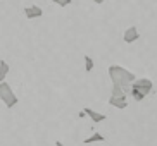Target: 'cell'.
Returning a JSON list of instances; mask_svg holds the SVG:
<instances>
[{
	"mask_svg": "<svg viewBox=\"0 0 157 146\" xmlns=\"http://www.w3.org/2000/svg\"><path fill=\"white\" fill-rule=\"evenodd\" d=\"M107 72H109V78H111L112 84H119V86H131V82L136 81V76H135L131 71H128V69L121 67V65H109V69H107Z\"/></svg>",
	"mask_w": 157,
	"mask_h": 146,
	"instance_id": "cell-1",
	"label": "cell"
},
{
	"mask_svg": "<svg viewBox=\"0 0 157 146\" xmlns=\"http://www.w3.org/2000/svg\"><path fill=\"white\" fill-rule=\"evenodd\" d=\"M0 100L4 101V105L7 107V108H12V107L17 105V96H16V93L12 91V88H10L9 82H0Z\"/></svg>",
	"mask_w": 157,
	"mask_h": 146,
	"instance_id": "cell-2",
	"label": "cell"
},
{
	"mask_svg": "<svg viewBox=\"0 0 157 146\" xmlns=\"http://www.w3.org/2000/svg\"><path fill=\"white\" fill-rule=\"evenodd\" d=\"M131 88H136V89H140L143 95L147 96V95H150V93H152L154 82L150 81V79H147V78H136V81L131 82Z\"/></svg>",
	"mask_w": 157,
	"mask_h": 146,
	"instance_id": "cell-3",
	"label": "cell"
},
{
	"mask_svg": "<svg viewBox=\"0 0 157 146\" xmlns=\"http://www.w3.org/2000/svg\"><path fill=\"white\" fill-rule=\"evenodd\" d=\"M140 38V31L136 26H129L128 29L124 31V35H123V40H124V43H135V41Z\"/></svg>",
	"mask_w": 157,
	"mask_h": 146,
	"instance_id": "cell-4",
	"label": "cell"
},
{
	"mask_svg": "<svg viewBox=\"0 0 157 146\" xmlns=\"http://www.w3.org/2000/svg\"><path fill=\"white\" fill-rule=\"evenodd\" d=\"M24 16L26 19H38L43 16V9L38 7V5H29V7H24Z\"/></svg>",
	"mask_w": 157,
	"mask_h": 146,
	"instance_id": "cell-5",
	"label": "cell"
},
{
	"mask_svg": "<svg viewBox=\"0 0 157 146\" xmlns=\"http://www.w3.org/2000/svg\"><path fill=\"white\" fill-rule=\"evenodd\" d=\"M109 105L116 107V108H126L128 107V95H123V96H111L109 98Z\"/></svg>",
	"mask_w": 157,
	"mask_h": 146,
	"instance_id": "cell-6",
	"label": "cell"
},
{
	"mask_svg": "<svg viewBox=\"0 0 157 146\" xmlns=\"http://www.w3.org/2000/svg\"><path fill=\"white\" fill-rule=\"evenodd\" d=\"M83 112H85V115H86V117H90V119H92L95 124L104 122V120L107 119V115H105V114H98V112H95L93 108H88V107L83 110Z\"/></svg>",
	"mask_w": 157,
	"mask_h": 146,
	"instance_id": "cell-7",
	"label": "cell"
},
{
	"mask_svg": "<svg viewBox=\"0 0 157 146\" xmlns=\"http://www.w3.org/2000/svg\"><path fill=\"white\" fill-rule=\"evenodd\" d=\"M104 141H105V137L102 136L100 133H93L92 136L86 137L83 143H85V144H92V143H104Z\"/></svg>",
	"mask_w": 157,
	"mask_h": 146,
	"instance_id": "cell-8",
	"label": "cell"
},
{
	"mask_svg": "<svg viewBox=\"0 0 157 146\" xmlns=\"http://www.w3.org/2000/svg\"><path fill=\"white\" fill-rule=\"evenodd\" d=\"M9 71H10L9 64H7L5 60H0V82H4V81H5L7 74H9Z\"/></svg>",
	"mask_w": 157,
	"mask_h": 146,
	"instance_id": "cell-9",
	"label": "cell"
},
{
	"mask_svg": "<svg viewBox=\"0 0 157 146\" xmlns=\"http://www.w3.org/2000/svg\"><path fill=\"white\" fill-rule=\"evenodd\" d=\"M129 95H131V98H133L135 101H142V100H145V95H143V93L140 91V89H136V88H131Z\"/></svg>",
	"mask_w": 157,
	"mask_h": 146,
	"instance_id": "cell-10",
	"label": "cell"
},
{
	"mask_svg": "<svg viewBox=\"0 0 157 146\" xmlns=\"http://www.w3.org/2000/svg\"><path fill=\"white\" fill-rule=\"evenodd\" d=\"M83 60H85V71H86V72H92L93 65H95V64H93V59L90 57V55H85Z\"/></svg>",
	"mask_w": 157,
	"mask_h": 146,
	"instance_id": "cell-11",
	"label": "cell"
},
{
	"mask_svg": "<svg viewBox=\"0 0 157 146\" xmlns=\"http://www.w3.org/2000/svg\"><path fill=\"white\" fill-rule=\"evenodd\" d=\"M123 95H126V93L123 91V86H119V84H112L111 96H123Z\"/></svg>",
	"mask_w": 157,
	"mask_h": 146,
	"instance_id": "cell-12",
	"label": "cell"
},
{
	"mask_svg": "<svg viewBox=\"0 0 157 146\" xmlns=\"http://www.w3.org/2000/svg\"><path fill=\"white\" fill-rule=\"evenodd\" d=\"M56 5H59V7H67V5L73 4V0H52Z\"/></svg>",
	"mask_w": 157,
	"mask_h": 146,
	"instance_id": "cell-13",
	"label": "cell"
},
{
	"mask_svg": "<svg viewBox=\"0 0 157 146\" xmlns=\"http://www.w3.org/2000/svg\"><path fill=\"white\" fill-rule=\"evenodd\" d=\"M93 2H95L97 5H100V4H104V2H107V0H93Z\"/></svg>",
	"mask_w": 157,
	"mask_h": 146,
	"instance_id": "cell-14",
	"label": "cell"
},
{
	"mask_svg": "<svg viewBox=\"0 0 157 146\" xmlns=\"http://www.w3.org/2000/svg\"><path fill=\"white\" fill-rule=\"evenodd\" d=\"M56 146H64V143H62V141H59V139H57V141H56Z\"/></svg>",
	"mask_w": 157,
	"mask_h": 146,
	"instance_id": "cell-15",
	"label": "cell"
}]
</instances>
